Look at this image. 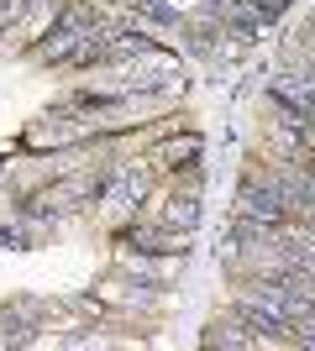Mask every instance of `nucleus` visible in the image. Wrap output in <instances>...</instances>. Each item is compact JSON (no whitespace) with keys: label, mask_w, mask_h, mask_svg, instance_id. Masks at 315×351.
<instances>
[]
</instances>
